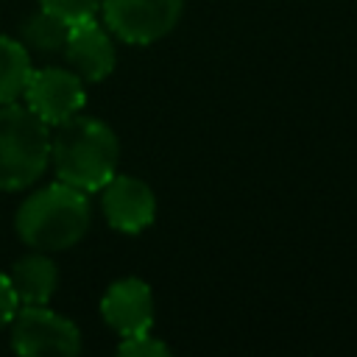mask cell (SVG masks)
<instances>
[{"label":"cell","mask_w":357,"mask_h":357,"mask_svg":"<svg viewBox=\"0 0 357 357\" xmlns=\"http://www.w3.org/2000/svg\"><path fill=\"white\" fill-rule=\"evenodd\" d=\"M120 165V142L109 123L86 114L53 126L50 131V167L59 181L98 192Z\"/></svg>","instance_id":"1"},{"label":"cell","mask_w":357,"mask_h":357,"mask_svg":"<svg viewBox=\"0 0 357 357\" xmlns=\"http://www.w3.org/2000/svg\"><path fill=\"white\" fill-rule=\"evenodd\" d=\"M92 223V206L84 190L64 181L33 190L14 215V229L20 240L45 254L67 251L84 240Z\"/></svg>","instance_id":"2"},{"label":"cell","mask_w":357,"mask_h":357,"mask_svg":"<svg viewBox=\"0 0 357 357\" xmlns=\"http://www.w3.org/2000/svg\"><path fill=\"white\" fill-rule=\"evenodd\" d=\"M50 167V126L22 103L0 106V192L31 187Z\"/></svg>","instance_id":"3"},{"label":"cell","mask_w":357,"mask_h":357,"mask_svg":"<svg viewBox=\"0 0 357 357\" xmlns=\"http://www.w3.org/2000/svg\"><path fill=\"white\" fill-rule=\"evenodd\" d=\"M11 349L22 357H42V354H75L81 351V329L53 312L47 304H28L20 307L11 318Z\"/></svg>","instance_id":"4"},{"label":"cell","mask_w":357,"mask_h":357,"mask_svg":"<svg viewBox=\"0 0 357 357\" xmlns=\"http://www.w3.org/2000/svg\"><path fill=\"white\" fill-rule=\"evenodd\" d=\"M184 0H100L106 28L126 45H153L181 20Z\"/></svg>","instance_id":"5"},{"label":"cell","mask_w":357,"mask_h":357,"mask_svg":"<svg viewBox=\"0 0 357 357\" xmlns=\"http://www.w3.org/2000/svg\"><path fill=\"white\" fill-rule=\"evenodd\" d=\"M25 106L45 120L50 128L70 120L73 114H78L86 106V89H84V78L67 67H42L33 70L25 92H22Z\"/></svg>","instance_id":"6"},{"label":"cell","mask_w":357,"mask_h":357,"mask_svg":"<svg viewBox=\"0 0 357 357\" xmlns=\"http://www.w3.org/2000/svg\"><path fill=\"white\" fill-rule=\"evenodd\" d=\"M100 209L106 223L123 234L145 231L156 218V195L153 190L128 173H114L100 190Z\"/></svg>","instance_id":"7"},{"label":"cell","mask_w":357,"mask_h":357,"mask_svg":"<svg viewBox=\"0 0 357 357\" xmlns=\"http://www.w3.org/2000/svg\"><path fill=\"white\" fill-rule=\"evenodd\" d=\"M153 312H156L153 290L148 282H142L137 276L112 282L100 298V318L120 337H128L137 332H151L153 318H156Z\"/></svg>","instance_id":"8"},{"label":"cell","mask_w":357,"mask_h":357,"mask_svg":"<svg viewBox=\"0 0 357 357\" xmlns=\"http://www.w3.org/2000/svg\"><path fill=\"white\" fill-rule=\"evenodd\" d=\"M61 53H64L70 70L84 78V84H98V81L109 78L117 64L112 31L103 28L95 17L70 25Z\"/></svg>","instance_id":"9"},{"label":"cell","mask_w":357,"mask_h":357,"mask_svg":"<svg viewBox=\"0 0 357 357\" xmlns=\"http://www.w3.org/2000/svg\"><path fill=\"white\" fill-rule=\"evenodd\" d=\"M6 276H8V284H11L20 307L47 304L59 284V271H56V262L50 259V254L33 251V248H31V254L20 257Z\"/></svg>","instance_id":"10"},{"label":"cell","mask_w":357,"mask_h":357,"mask_svg":"<svg viewBox=\"0 0 357 357\" xmlns=\"http://www.w3.org/2000/svg\"><path fill=\"white\" fill-rule=\"evenodd\" d=\"M31 73V50L22 42L0 33V106L22 98Z\"/></svg>","instance_id":"11"},{"label":"cell","mask_w":357,"mask_h":357,"mask_svg":"<svg viewBox=\"0 0 357 357\" xmlns=\"http://www.w3.org/2000/svg\"><path fill=\"white\" fill-rule=\"evenodd\" d=\"M67 31H70V25L64 20L39 8L36 14L22 20L20 42L33 53H61L64 42H67Z\"/></svg>","instance_id":"12"},{"label":"cell","mask_w":357,"mask_h":357,"mask_svg":"<svg viewBox=\"0 0 357 357\" xmlns=\"http://www.w3.org/2000/svg\"><path fill=\"white\" fill-rule=\"evenodd\" d=\"M39 8L56 14L67 25H75V22H84V20L98 17L100 0H39Z\"/></svg>","instance_id":"13"},{"label":"cell","mask_w":357,"mask_h":357,"mask_svg":"<svg viewBox=\"0 0 357 357\" xmlns=\"http://www.w3.org/2000/svg\"><path fill=\"white\" fill-rule=\"evenodd\" d=\"M117 354H126V357H167L170 346L165 340H159L156 335H151V332H137V335L120 337Z\"/></svg>","instance_id":"14"},{"label":"cell","mask_w":357,"mask_h":357,"mask_svg":"<svg viewBox=\"0 0 357 357\" xmlns=\"http://www.w3.org/2000/svg\"><path fill=\"white\" fill-rule=\"evenodd\" d=\"M17 310H20V304H17V296H14L11 284H8V276L0 273V332L11 324V318L17 315Z\"/></svg>","instance_id":"15"}]
</instances>
